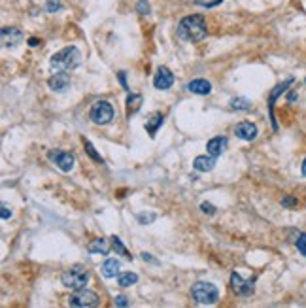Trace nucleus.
Masks as SVG:
<instances>
[{
    "label": "nucleus",
    "instance_id": "nucleus-7",
    "mask_svg": "<svg viewBox=\"0 0 306 308\" xmlns=\"http://www.w3.org/2000/svg\"><path fill=\"white\" fill-rule=\"evenodd\" d=\"M47 157L57 165V169H61L63 172H70V170L74 169V163H76V157L72 153H68V151H61V149H51L49 153H47Z\"/></svg>",
    "mask_w": 306,
    "mask_h": 308
},
{
    "label": "nucleus",
    "instance_id": "nucleus-19",
    "mask_svg": "<svg viewBox=\"0 0 306 308\" xmlns=\"http://www.w3.org/2000/svg\"><path fill=\"white\" fill-rule=\"evenodd\" d=\"M163 121H165V117L161 116V114H153V116L146 121V131L149 132V136H151V138H155V134H157L159 127L163 125Z\"/></svg>",
    "mask_w": 306,
    "mask_h": 308
},
{
    "label": "nucleus",
    "instance_id": "nucleus-31",
    "mask_svg": "<svg viewBox=\"0 0 306 308\" xmlns=\"http://www.w3.org/2000/svg\"><path fill=\"white\" fill-rule=\"evenodd\" d=\"M138 220L142 221V225H146V221H153V220H155V214H148V216H146V214H140Z\"/></svg>",
    "mask_w": 306,
    "mask_h": 308
},
{
    "label": "nucleus",
    "instance_id": "nucleus-5",
    "mask_svg": "<svg viewBox=\"0 0 306 308\" xmlns=\"http://www.w3.org/2000/svg\"><path fill=\"white\" fill-rule=\"evenodd\" d=\"M89 117L95 125H108L114 119V108L108 100H98L89 110Z\"/></svg>",
    "mask_w": 306,
    "mask_h": 308
},
{
    "label": "nucleus",
    "instance_id": "nucleus-30",
    "mask_svg": "<svg viewBox=\"0 0 306 308\" xmlns=\"http://www.w3.org/2000/svg\"><path fill=\"white\" fill-rule=\"evenodd\" d=\"M282 206H285V208H293V206H297V199H293V197H285L284 201H282Z\"/></svg>",
    "mask_w": 306,
    "mask_h": 308
},
{
    "label": "nucleus",
    "instance_id": "nucleus-16",
    "mask_svg": "<svg viewBox=\"0 0 306 308\" xmlns=\"http://www.w3.org/2000/svg\"><path fill=\"white\" fill-rule=\"evenodd\" d=\"M216 159L218 157H214V155H199L195 159V163H193V167H195V170H199V172H210L216 167Z\"/></svg>",
    "mask_w": 306,
    "mask_h": 308
},
{
    "label": "nucleus",
    "instance_id": "nucleus-34",
    "mask_svg": "<svg viewBox=\"0 0 306 308\" xmlns=\"http://www.w3.org/2000/svg\"><path fill=\"white\" fill-rule=\"evenodd\" d=\"M142 259H144V261H149V263H157V261H155V259H153V257H151L149 254H146V252L142 254Z\"/></svg>",
    "mask_w": 306,
    "mask_h": 308
},
{
    "label": "nucleus",
    "instance_id": "nucleus-27",
    "mask_svg": "<svg viewBox=\"0 0 306 308\" xmlns=\"http://www.w3.org/2000/svg\"><path fill=\"white\" fill-rule=\"evenodd\" d=\"M136 10H138V13H142V15H148L149 13V4L146 2V0H138Z\"/></svg>",
    "mask_w": 306,
    "mask_h": 308
},
{
    "label": "nucleus",
    "instance_id": "nucleus-33",
    "mask_svg": "<svg viewBox=\"0 0 306 308\" xmlns=\"http://www.w3.org/2000/svg\"><path fill=\"white\" fill-rule=\"evenodd\" d=\"M119 82H121V85H123V89H129L127 82H125V72H119Z\"/></svg>",
    "mask_w": 306,
    "mask_h": 308
},
{
    "label": "nucleus",
    "instance_id": "nucleus-1",
    "mask_svg": "<svg viewBox=\"0 0 306 308\" xmlns=\"http://www.w3.org/2000/svg\"><path fill=\"white\" fill-rule=\"evenodd\" d=\"M178 38L183 42H201L206 36V19L202 17L201 13H195V15H187L178 23Z\"/></svg>",
    "mask_w": 306,
    "mask_h": 308
},
{
    "label": "nucleus",
    "instance_id": "nucleus-18",
    "mask_svg": "<svg viewBox=\"0 0 306 308\" xmlns=\"http://www.w3.org/2000/svg\"><path fill=\"white\" fill-rule=\"evenodd\" d=\"M87 250L93 255H108V242L104 238H93L87 246Z\"/></svg>",
    "mask_w": 306,
    "mask_h": 308
},
{
    "label": "nucleus",
    "instance_id": "nucleus-24",
    "mask_svg": "<svg viewBox=\"0 0 306 308\" xmlns=\"http://www.w3.org/2000/svg\"><path fill=\"white\" fill-rule=\"evenodd\" d=\"M84 144H85V151L89 153V157H91V159H95L96 163H102V157L96 153V149L93 148V144H91L89 140H85V138H84Z\"/></svg>",
    "mask_w": 306,
    "mask_h": 308
},
{
    "label": "nucleus",
    "instance_id": "nucleus-23",
    "mask_svg": "<svg viewBox=\"0 0 306 308\" xmlns=\"http://www.w3.org/2000/svg\"><path fill=\"white\" fill-rule=\"evenodd\" d=\"M112 246H114V250H116L117 254L125 255V257H131V254L127 252V248L123 246V242H121V238H119V236H112Z\"/></svg>",
    "mask_w": 306,
    "mask_h": 308
},
{
    "label": "nucleus",
    "instance_id": "nucleus-8",
    "mask_svg": "<svg viewBox=\"0 0 306 308\" xmlns=\"http://www.w3.org/2000/svg\"><path fill=\"white\" fill-rule=\"evenodd\" d=\"M231 287L232 291L240 297H248L255 291V280H244L238 272H232L231 274Z\"/></svg>",
    "mask_w": 306,
    "mask_h": 308
},
{
    "label": "nucleus",
    "instance_id": "nucleus-9",
    "mask_svg": "<svg viewBox=\"0 0 306 308\" xmlns=\"http://www.w3.org/2000/svg\"><path fill=\"white\" fill-rule=\"evenodd\" d=\"M172 84H174V74L170 72V68H167V66H159L157 74L153 78V87L159 89V91H167V89L172 87Z\"/></svg>",
    "mask_w": 306,
    "mask_h": 308
},
{
    "label": "nucleus",
    "instance_id": "nucleus-37",
    "mask_svg": "<svg viewBox=\"0 0 306 308\" xmlns=\"http://www.w3.org/2000/svg\"><path fill=\"white\" fill-rule=\"evenodd\" d=\"M301 170H303V176H306V159L303 161V169Z\"/></svg>",
    "mask_w": 306,
    "mask_h": 308
},
{
    "label": "nucleus",
    "instance_id": "nucleus-17",
    "mask_svg": "<svg viewBox=\"0 0 306 308\" xmlns=\"http://www.w3.org/2000/svg\"><path fill=\"white\" fill-rule=\"evenodd\" d=\"M119 268H121L119 259H106L102 266H100V272H102L104 278H116L119 276Z\"/></svg>",
    "mask_w": 306,
    "mask_h": 308
},
{
    "label": "nucleus",
    "instance_id": "nucleus-3",
    "mask_svg": "<svg viewBox=\"0 0 306 308\" xmlns=\"http://www.w3.org/2000/svg\"><path fill=\"white\" fill-rule=\"evenodd\" d=\"M89 278H91V274H89V270H87L85 266L74 265V266H70L68 270H64L63 276H61V282H63L64 287L78 291V289H84V287L87 286Z\"/></svg>",
    "mask_w": 306,
    "mask_h": 308
},
{
    "label": "nucleus",
    "instance_id": "nucleus-4",
    "mask_svg": "<svg viewBox=\"0 0 306 308\" xmlns=\"http://www.w3.org/2000/svg\"><path fill=\"white\" fill-rule=\"evenodd\" d=\"M191 297L199 305H216L219 299V291L210 282H197L191 287Z\"/></svg>",
    "mask_w": 306,
    "mask_h": 308
},
{
    "label": "nucleus",
    "instance_id": "nucleus-12",
    "mask_svg": "<svg viewBox=\"0 0 306 308\" xmlns=\"http://www.w3.org/2000/svg\"><path fill=\"white\" fill-rule=\"evenodd\" d=\"M47 85L51 87V91L55 93H63L70 87V76L68 72H55V74L47 80Z\"/></svg>",
    "mask_w": 306,
    "mask_h": 308
},
{
    "label": "nucleus",
    "instance_id": "nucleus-35",
    "mask_svg": "<svg viewBox=\"0 0 306 308\" xmlns=\"http://www.w3.org/2000/svg\"><path fill=\"white\" fill-rule=\"evenodd\" d=\"M38 44H40V40H38V38H31V40H29V45H32V47H36Z\"/></svg>",
    "mask_w": 306,
    "mask_h": 308
},
{
    "label": "nucleus",
    "instance_id": "nucleus-22",
    "mask_svg": "<svg viewBox=\"0 0 306 308\" xmlns=\"http://www.w3.org/2000/svg\"><path fill=\"white\" fill-rule=\"evenodd\" d=\"M231 108L232 110H250V108H252V102H250L248 98H244V96H236V98L231 100Z\"/></svg>",
    "mask_w": 306,
    "mask_h": 308
},
{
    "label": "nucleus",
    "instance_id": "nucleus-29",
    "mask_svg": "<svg viewBox=\"0 0 306 308\" xmlns=\"http://www.w3.org/2000/svg\"><path fill=\"white\" fill-rule=\"evenodd\" d=\"M201 210L204 214H216V206H214V204H212V202H202L201 204Z\"/></svg>",
    "mask_w": 306,
    "mask_h": 308
},
{
    "label": "nucleus",
    "instance_id": "nucleus-38",
    "mask_svg": "<svg viewBox=\"0 0 306 308\" xmlns=\"http://www.w3.org/2000/svg\"><path fill=\"white\" fill-rule=\"evenodd\" d=\"M305 82H306V80H305Z\"/></svg>",
    "mask_w": 306,
    "mask_h": 308
},
{
    "label": "nucleus",
    "instance_id": "nucleus-2",
    "mask_svg": "<svg viewBox=\"0 0 306 308\" xmlns=\"http://www.w3.org/2000/svg\"><path fill=\"white\" fill-rule=\"evenodd\" d=\"M80 63H82V53L76 45L64 47L55 55H51V59H49V66H51L53 72H70Z\"/></svg>",
    "mask_w": 306,
    "mask_h": 308
},
{
    "label": "nucleus",
    "instance_id": "nucleus-32",
    "mask_svg": "<svg viewBox=\"0 0 306 308\" xmlns=\"http://www.w3.org/2000/svg\"><path fill=\"white\" fill-rule=\"evenodd\" d=\"M116 307H129V301L125 295H117L116 297Z\"/></svg>",
    "mask_w": 306,
    "mask_h": 308
},
{
    "label": "nucleus",
    "instance_id": "nucleus-15",
    "mask_svg": "<svg viewBox=\"0 0 306 308\" xmlns=\"http://www.w3.org/2000/svg\"><path fill=\"white\" fill-rule=\"evenodd\" d=\"M187 89H189L191 93H195V95H210L212 93V84L208 80H191L189 84H187Z\"/></svg>",
    "mask_w": 306,
    "mask_h": 308
},
{
    "label": "nucleus",
    "instance_id": "nucleus-14",
    "mask_svg": "<svg viewBox=\"0 0 306 308\" xmlns=\"http://www.w3.org/2000/svg\"><path fill=\"white\" fill-rule=\"evenodd\" d=\"M227 146H229V140L225 138V136H216V138L208 140L206 149H208V153H210V155H214V157H219L221 153H225Z\"/></svg>",
    "mask_w": 306,
    "mask_h": 308
},
{
    "label": "nucleus",
    "instance_id": "nucleus-20",
    "mask_svg": "<svg viewBox=\"0 0 306 308\" xmlns=\"http://www.w3.org/2000/svg\"><path fill=\"white\" fill-rule=\"evenodd\" d=\"M142 106V95H136V93H131L127 96V114L129 117L132 116V114H136L138 110Z\"/></svg>",
    "mask_w": 306,
    "mask_h": 308
},
{
    "label": "nucleus",
    "instance_id": "nucleus-25",
    "mask_svg": "<svg viewBox=\"0 0 306 308\" xmlns=\"http://www.w3.org/2000/svg\"><path fill=\"white\" fill-rule=\"evenodd\" d=\"M297 250L306 257V233H299L297 234V240H295Z\"/></svg>",
    "mask_w": 306,
    "mask_h": 308
},
{
    "label": "nucleus",
    "instance_id": "nucleus-11",
    "mask_svg": "<svg viewBox=\"0 0 306 308\" xmlns=\"http://www.w3.org/2000/svg\"><path fill=\"white\" fill-rule=\"evenodd\" d=\"M234 134H236V138L252 142V140L257 138L259 131H257V127H255L252 121H242V123H238V125L234 127Z\"/></svg>",
    "mask_w": 306,
    "mask_h": 308
},
{
    "label": "nucleus",
    "instance_id": "nucleus-26",
    "mask_svg": "<svg viewBox=\"0 0 306 308\" xmlns=\"http://www.w3.org/2000/svg\"><path fill=\"white\" fill-rule=\"evenodd\" d=\"M45 8H47L49 13H55V11H59L61 8H63V4H61V0H47Z\"/></svg>",
    "mask_w": 306,
    "mask_h": 308
},
{
    "label": "nucleus",
    "instance_id": "nucleus-10",
    "mask_svg": "<svg viewBox=\"0 0 306 308\" xmlns=\"http://www.w3.org/2000/svg\"><path fill=\"white\" fill-rule=\"evenodd\" d=\"M295 80L293 78H287L285 82H282L280 85H276L274 89L270 91V98H268V110H270V119H272V127H274V131L278 129V125H276V119H274V102H276V98L282 95L284 91H287V87L293 84Z\"/></svg>",
    "mask_w": 306,
    "mask_h": 308
},
{
    "label": "nucleus",
    "instance_id": "nucleus-36",
    "mask_svg": "<svg viewBox=\"0 0 306 308\" xmlns=\"http://www.w3.org/2000/svg\"><path fill=\"white\" fill-rule=\"evenodd\" d=\"M287 100H289V102H295V100H297V93H289Z\"/></svg>",
    "mask_w": 306,
    "mask_h": 308
},
{
    "label": "nucleus",
    "instance_id": "nucleus-13",
    "mask_svg": "<svg viewBox=\"0 0 306 308\" xmlns=\"http://www.w3.org/2000/svg\"><path fill=\"white\" fill-rule=\"evenodd\" d=\"M2 42L6 47H15L23 42V32L17 27H4L2 29Z\"/></svg>",
    "mask_w": 306,
    "mask_h": 308
},
{
    "label": "nucleus",
    "instance_id": "nucleus-21",
    "mask_svg": "<svg viewBox=\"0 0 306 308\" xmlns=\"http://www.w3.org/2000/svg\"><path fill=\"white\" fill-rule=\"evenodd\" d=\"M138 282V276L134 272H119V276H117V284L121 287H131L134 286Z\"/></svg>",
    "mask_w": 306,
    "mask_h": 308
},
{
    "label": "nucleus",
    "instance_id": "nucleus-28",
    "mask_svg": "<svg viewBox=\"0 0 306 308\" xmlns=\"http://www.w3.org/2000/svg\"><path fill=\"white\" fill-rule=\"evenodd\" d=\"M0 216H2V220H4V221L11 218V208L6 204V202H2V206H0Z\"/></svg>",
    "mask_w": 306,
    "mask_h": 308
},
{
    "label": "nucleus",
    "instance_id": "nucleus-6",
    "mask_svg": "<svg viewBox=\"0 0 306 308\" xmlns=\"http://www.w3.org/2000/svg\"><path fill=\"white\" fill-rule=\"evenodd\" d=\"M68 305L74 308H91L98 305V295L91 289H78L74 295H70Z\"/></svg>",
    "mask_w": 306,
    "mask_h": 308
}]
</instances>
